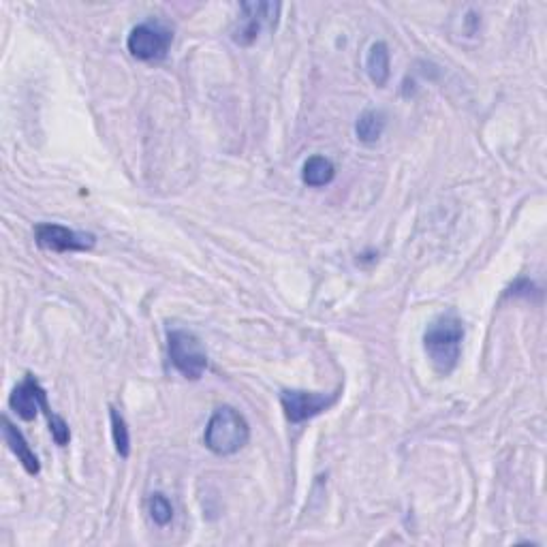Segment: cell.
<instances>
[{
    "label": "cell",
    "mask_w": 547,
    "mask_h": 547,
    "mask_svg": "<svg viewBox=\"0 0 547 547\" xmlns=\"http://www.w3.org/2000/svg\"><path fill=\"white\" fill-rule=\"evenodd\" d=\"M35 240L52 253H86L97 244V238L86 231H73L65 225L41 223L35 227Z\"/></svg>",
    "instance_id": "6"
},
{
    "label": "cell",
    "mask_w": 547,
    "mask_h": 547,
    "mask_svg": "<svg viewBox=\"0 0 547 547\" xmlns=\"http://www.w3.org/2000/svg\"><path fill=\"white\" fill-rule=\"evenodd\" d=\"M366 71L368 77L372 80V84H377L379 88H383L389 80V48L385 41H377L372 43V48L366 56Z\"/></svg>",
    "instance_id": "10"
},
{
    "label": "cell",
    "mask_w": 547,
    "mask_h": 547,
    "mask_svg": "<svg viewBox=\"0 0 547 547\" xmlns=\"http://www.w3.org/2000/svg\"><path fill=\"white\" fill-rule=\"evenodd\" d=\"M338 400V394H312V392H300V389H285L280 394V404L291 424H304V421L325 413L330 406H334Z\"/></svg>",
    "instance_id": "7"
},
{
    "label": "cell",
    "mask_w": 547,
    "mask_h": 547,
    "mask_svg": "<svg viewBox=\"0 0 547 547\" xmlns=\"http://www.w3.org/2000/svg\"><path fill=\"white\" fill-rule=\"evenodd\" d=\"M242 15L233 26V41L238 45H250L259 39L263 30H274L280 13V3H242Z\"/></svg>",
    "instance_id": "5"
},
{
    "label": "cell",
    "mask_w": 547,
    "mask_h": 547,
    "mask_svg": "<svg viewBox=\"0 0 547 547\" xmlns=\"http://www.w3.org/2000/svg\"><path fill=\"white\" fill-rule=\"evenodd\" d=\"M385 114L379 109H366V112L357 118L355 133L362 144H377L385 131Z\"/></svg>",
    "instance_id": "12"
},
{
    "label": "cell",
    "mask_w": 547,
    "mask_h": 547,
    "mask_svg": "<svg viewBox=\"0 0 547 547\" xmlns=\"http://www.w3.org/2000/svg\"><path fill=\"white\" fill-rule=\"evenodd\" d=\"M3 436H5V443L9 445V449L15 453V456H18V460L26 468V473L28 475H39V471H41L39 458L35 456V451L30 449L28 441L24 439V434L11 424L9 417L3 419Z\"/></svg>",
    "instance_id": "9"
},
{
    "label": "cell",
    "mask_w": 547,
    "mask_h": 547,
    "mask_svg": "<svg viewBox=\"0 0 547 547\" xmlns=\"http://www.w3.org/2000/svg\"><path fill=\"white\" fill-rule=\"evenodd\" d=\"M250 428L248 421L233 406H221L210 417L206 432H203V443L216 453V456H233L248 445Z\"/></svg>",
    "instance_id": "2"
},
{
    "label": "cell",
    "mask_w": 547,
    "mask_h": 547,
    "mask_svg": "<svg viewBox=\"0 0 547 547\" xmlns=\"http://www.w3.org/2000/svg\"><path fill=\"white\" fill-rule=\"evenodd\" d=\"M9 406L24 421H33L39 415V411H43L45 415L52 413L48 404V394H45V389L33 374H26V379L13 389Z\"/></svg>",
    "instance_id": "8"
},
{
    "label": "cell",
    "mask_w": 547,
    "mask_h": 547,
    "mask_svg": "<svg viewBox=\"0 0 547 547\" xmlns=\"http://www.w3.org/2000/svg\"><path fill=\"white\" fill-rule=\"evenodd\" d=\"M109 419H112V436H114L116 451L120 453L122 458H129V453H131V436H129L127 421H124V417L120 415L118 409H114V406H109Z\"/></svg>",
    "instance_id": "13"
},
{
    "label": "cell",
    "mask_w": 547,
    "mask_h": 547,
    "mask_svg": "<svg viewBox=\"0 0 547 547\" xmlns=\"http://www.w3.org/2000/svg\"><path fill=\"white\" fill-rule=\"evenodd\" d=\"M334 176H336V167L330 159H325V156H310L302 169V180L304 184L312 186V189L327 186L334 180Z\"/></svg>",
    "instance_id": "11"
},
{
    "label": "cell",
    "mask_w": 547,
    "mask_h": 547,
    "mask_svg": "<svg viewBox=\"0 0 547 547\" xmlns=\"http://www.w3.org/2000/svg\"><path fill=\"white\" fill-rule=\"evenodd\" d=\"M48 421H50V432H52V439L56 441V445H60V447L69 445V441H71V430H69L67 421L62 419L60 415H56V413H50V415H48Z\"/></svg>",
    "instance_id": "15"
},
{
    "label": "cell",
    "mask_w": 547,
    "mask_h": 547,
    "mask_svg": "<svg viewBox=\"0 0 547 547\" xmlns=\"http://www.w3.org/2000/svg\"><path fill=\"white\" fill-rule=\"evenodd\" d=\"M150 518L159 526H167L174 518V507H171L165 494H154L150 498Z\"/></svg>",
    "instance_id": "14"
},
{
    "label": "cell",
    "mask_w": 547,
    "mask_h": 547,
    "mask_svg": "<svg viewBox=\"0 0 547 547\" xmlns=\"http://www.w3.org/2000/svg\"><path fill=\"white\" fill-rule=\"evenodd\" d=\"M464 340V325L462 321L449 312V315H441L434 319L424 334V347L430 355V362L436 372L449 374L460 362Z\"/></svg>",
    "instance_id": "1"
},
{
    "label": "cell",
    "mask_w": 547,
    "mask_h": 547,
    "mask_svg": "<svg viewBox=\"0 0 547 547\" xmlns=\"http://www.w3.org/2000/svg\"><path fill=\"white\" fill-rule=\"evenodd\" d=\"M171 41H174V33L163 22H144L131 30L127 48L133 58L154 62L167 56Z\"/></svg>",
    "instance_id": "4"
},
{
    "label": "cell",
    "mask_w": 547,
    "mask_h": 547,
    "mask_svg": "<svg viewBox=\"0 0 547 547\" xmlns=\"http://www.w3.org/2000/svg\"><path fill=\"white\" fill-rule=\"evenodd\" d=\"M167 351L174 368L184 379L199 381L208 368V355L201 340L186 330H171L167 334Z\"/></svg>",
    "instance_id": "3"
}]
</instances>
